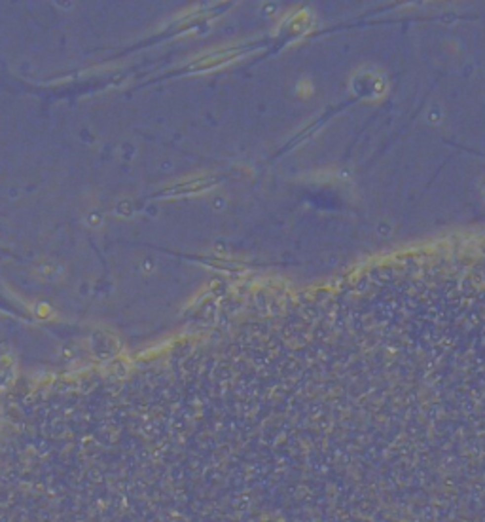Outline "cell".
Segmentation results:
<instances>
[{
  "label": "cell",
  "mask_w": 485,
  "mask_h": 522,
  "mask_svg": "<svg viewBox=\"0 0 485 522\" xmlns=\"http://www.w3.org/2000/svg\"><path fill=\"white\" fill-rule=\"evenodd\" d=\"M208 185H212V181H208V179H199V181H196V183H188V185L176 186L174 190H176V192H182V190H199V188H205V186H208Z\"/></svg>",
  "instance_id": "obj_1"
}]
</instances>
